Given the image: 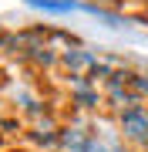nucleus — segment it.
I'll list each match as a JSON object with an SVG mask.
<instances>
[{
	"instance_id": "f257e3e1",
	"label": "nucleus",
	"mask_w": 148,
	"mask_h": 152,
	"mask_svg": "<svg viewBox=\"0 0 148 152\" xmlns=\"http://www.w3.org/2000/svg\"><path fill=\"white\" fill-rule=\"evenodd\" d=\"M121 122H125V132H128L131 139H138V142L148 139V115H145L142 108H128Z\"/></svg>"
},
{
	"instance_id": "f03ea898",
	"label": "nucleus",
	"mask_w": 148,
	"mask_h": 152,
	"mask_svg": "<svg viewBox=\"0 0 148 152\" xmlns=\"http://www.w3.org/2000/svg\"><path fill=\"white\" fill-rule=\"evenodd\" d=\"M30 7L47 14H71V10H84V4H74V0H27Z\"/></svg>"
},
{
	"instance_id": "7ed1b4c3",
	"label": "nucleus",
	"mask_w": 148,
	"mask_h": 152,
	"mask_svg": "<svg viewBox=\"0 0 148 152\" xmlns=\"http://www.w3.org/2000/svg\"><path fill=\"white\" fill-rule=\"evenodd\" d=\"M61 142H64V145L67 149H88V139H81V132H77V129H71V132H64V135H61Z\"/></svg>"
},
{
	"instance_id": "20e7f679",
	"label": "nucleus",
	"mask_w": 148,
	"mask_h": 152,
	"mask_svg": "<svg viewBox=\"0 0 148 152\" xmlns=\"http://www.w3.org/2000/svg\"><path fill=\"white\" fill-rule=\"evenodd\" d=\"M88 54H67V64H88Z\"/></svg>"
},
{
	"instance_id": "39448f33",
	"label": "nucleus",
	"mask_w": 148,
	"mask_h": 152,
	"mask_svg": "<svg viewBox=\"0 0 148 152\" xmlns=\"http://www.w3.org/2000/svg\"><path fill=\"white\" fill-rule=\"evenodd\" d=\"M84 152H104L101 145H94V142H88V149H84Z\"/></svg>"
},
{
	"instance_id": "423d86ee",
	"label": "nucleus",
	"mask_w": 148,
	"mask_h": 152,
	"mask_svg": "<svg viewBox=\"0 0 148 152\" xmlns=\"http://www.w3.org/2000/svg\"><path fill=\"white\" fill-rule=\"evenodd\" d=\"M135 88L138 91H148V81H135Z\"/></svg>"
}]
</instances>
